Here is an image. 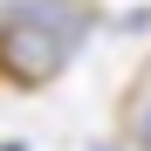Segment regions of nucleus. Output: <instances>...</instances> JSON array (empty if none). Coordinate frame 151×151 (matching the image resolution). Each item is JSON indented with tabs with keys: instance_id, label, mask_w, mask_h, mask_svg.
<instances>
[{
	"instance_id": "f257e3e1",
	"label": "nucleus",
	"mask_w": 151,
	"mask_h": 151,
	"mask_svg": "<svg viewBox=\"0 0 151 151\" xmlns=\"http://www.w3.org/2000/svg\"><path fill=\"white\" fill-rule=\"evenodd\" d=\"M96 0H7L0 7V76L21 89H48L96 35Z\"/></svg>"
},
{
	"instance_id": "f03ea898",
	"label": "nucleus",
	"mask_w": 151,
	"mask_h": 151,
	"mask_svg": "<svg viewBox=\"0 0 151 151\" xmlns=\"http://www.w3.org/2000/svg\"><path fill=\"white\" fill-rule=\"evenodd\" d=\"M124 144H131V151H151V69H144V83L131 89V103H124Z\"/></svg>"
},
{
	"instance_id": "7ed1b4c3",
	"label": "nucleus",
	"mask_w": 151,
	"mask_h": 151,
	"mask_svg": "<svg viewBox=\"0 0 151 151\" xmlns=\"http://www.w3.org/2000/svg\"><path fill=\"white\" fill-rule=\"evenodd\" d=\"M117 28H124V35H144V28H151V7H131V14L117 21Z\"/></svg>"
},
{
	"instance_id": "20e7f679",
	"label": "nucleus",
	"mask_w": 151,
	"mask_h": 151,
	"mask_svg": "<svg viewBox=\"0 0 151 151\" xmlns=\"http://www.w3.org/2000/svg\"><path fill=\"white\" fill-rule=\"evenodd\" d=\"M0 151H28V144H0Z\"/></svg>"
}]
</instances>
